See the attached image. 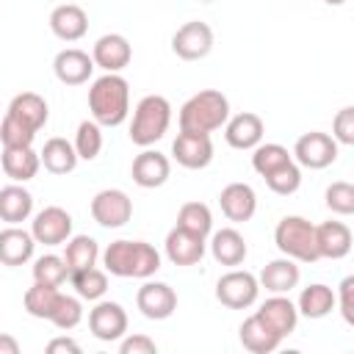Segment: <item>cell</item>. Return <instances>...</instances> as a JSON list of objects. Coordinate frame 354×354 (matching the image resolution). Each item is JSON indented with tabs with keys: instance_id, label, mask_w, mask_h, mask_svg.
Returning a JSON list of instances; mask_svg holds the SVG:
<instances>
[{
	"instance_id": "cell-1",
	"label": "cell",
	"mask_w": 354,
	"mask_h": 354,
	"mask_svg": "<svg viewBox=\"0 0 354 354\" xmlns=\"http://www.w3.org/2000/svg\"><path fill=\"white\" fill-rule=\"evenodd\" d=\"M102 266L111 277L122 279H149L160 268V252L147 241L119 238L105 246Z\"/></svg>"
},
{
	"instance_id": "cell-2",
	"label": "cell",
	"mask_w": 354,
	"mask_h": 354,
	"mask_svg": "<svg viewBox=\"0 0 354 354\" xmlns=\"http://www.w3.org/2000/svg\"><path fill=\"white\" fill-rule=\"evenodd\" d=\"M88 111L100 127H119L130 113V83L119 72H105L88 88Z\"/></svg>"
},
{
	"instance_id": "cell-3",
	"label": "cell",
	"mask_w": 354,
	"mask_h": 354,
	"mask_svg": "<svg viewBox=\"0 0 354 354\" xmlns=\"http://www.w3.org/2000/svg\"><path fill=\"white\" fill-rule=\"evenodd\" d=\"M230 119V100L216 88H202L180 108V133H213Z\"/></svg>"
},
{
	"instance_id": "cell-4",
	"label": "cell",
	"mask_w": 354,
	"mask_h": 354,
	"mask_svg": "<svg viewBox=\"0 0 354 354\" xmlns=\"http://www.w3.org/2000/svg\"><path fill=\"white\" fill-rule=\"evenodd\" d=\"M171 124V105L166 97L160 94H147L138 100L136 111H133V122H130V141L136 147H152L155 141H160L166 136Z\"/></svg>"
},
{
	"instance_id": "cell-5",
	"label": "cell",
	"mask_w": 354,
	"mask_h": 354,
	"mask_svg": "<svg viewBox=\"0 0 354 354\" xmlns=\"http://www.w3.org/2000/svg\"><path fill=\"white\" fill-rule=\"evenodd\" d=\"M274 243L285 257H290L296 263L321 260L318 257V246H315V224H310L304 216L279 218V224L274 230Z\"/></svg>"
},
{
	"instance_id": "cell-6",
	"label": "cell",
	"mask_w": 354,
	"mask_h": 354,
	"mask_svg": "<svg viewBox=\"0 0 354 354\" xmlns=\"http://www.w3.org/2000/svg\"><path fill=\"white\" fill-rule=\"evenodd\" d=\"M257 293H260V282L252 271H241V268H232L227 274L218 277L216 282V299L230 307V310H246L257 301Z\"/></svg>"
},
{
	"instance_id": "cell-7",
	"label": "cell",
	"mask_w": 354,
	"mask_h": 354,
	"mask_svg": "<svg viewBox=\"0 0 354 354\" xmlns=\"http://www.w3.org/2000/svg\"><path fill=\"white\" fill-rule=\"evenodd\" d=\"M293 160L304 169H315V171L326 169L337 160V141L329 133H321V130L304 133L293 144Z\"/></svg>"
},
{
	"instance_id": "cell-8",
	"label": "cell",
	"mask_w": 354,
	"mask_h": 354,
	"mask_svg": "<svg viewBox=\"0 0 354 354\" xmlns=\"http://www.w3.org/2000/svg\"><path fill=\"white\" fill-rule=\"evenodd\" d=\"M91 218L105 227V230H116L124 227L133 216V199L122 191V188H102L94 194L91 199Z\"/></svg>"
},
{
	"instance_id": "cell-9",
	"label": "cell",
	"mask_w": 354,
	"mask_h": 354,
	"mask_svg": "<svg viewBox=\"0 0 354 354\" xmlns=\"http://www.w3.org/2000/svg\"><path fill=\"white\" fill-rule=\"evenodd\" d=\"M213 50V28L202 19L180 25L171 36V53L183 61H199Z\"/></svg>"
},
{
	"instance_id": "cell-10",
	"label": "cell",
	"mask_w": 354,
	"mask_h": 354,
	"mask_svg": "<svg viewBox=\"0 0 354 354\" xmlns=\"http://www.w3.org/2000/svg\"><path fill=\"white\" fill-rule=\"evenodd\" d=\"M30 235L36 243L44 246H61L69 241L72 235V216L58 207V205H47L44 210H39L30 221Z\"/></svg>"
},
{
	"instance_id": "cell-11",
	"label": "cell",
	"mask_w": 354,
	"mask_h": 354,
	"mask_svg": "<svg viewBox=\"0 0 354 354\" xmlns=\"http://www.w3.org/2000/svg\"><path fill=\"white\" fill-rule=\"evenodd\" d=\"M88 329L102 343H113V340L124 337L127 335V313H124V307L119 301L97 299V304L88 310Z\"/></svg>"
},
{
	"instance_id": "cell-12",
	"label": "cell",
	"mask_w": 354,
	"mask_h": 354,
	"mask_svg": "<svg viewBox=\"0 0 354 354\" xmlns=\"http://www.w3.org/2000/svg\"><path fill=\"white\" fill-rule=\"evenodd\" d=\"M136 307L141 310L144 318L149 321H166L169 315H174L177 310V293L171 285L166 282H152L147 279L138 293H136Z\"/></svg>"
},
{
	"instance_id": "cell-13",
	"label": "cell",
	"mask_w": 354,
	"mask_h": 354,
	"mask_svg": "<svg viewBox=\"0 0 354 354\" xmlns=\"http://www.w3.org/2000/svg\"><path fill=\"white\" fill-rule=\"evenodd\" d=\"M171 158L183 169H205L213 160V141L207 133H177L171 141Z\"/></svg>"
},
{
	"instance_id": "cell-14",
	"label": "cell",
	"mask_w": 354,
	"mask_h": 354,
	"mask_svg": "<svg viewBox=\"0 0 354 354\" xmlns=\"http://www.w3.org/2000/svg\"><path fill=\"white\" fill-rule=\"evenodd\" d=\"M169 174H171V160L158 149L144 147V152L133 158L130 177L138 188H160L169 180Z\"/></svg>"
},
{
	"instance_id": "cell-15",
	"label": "cell",
	"mask_w": 354,
	"mask_h": 354,
	"mask_svg": "<svg viewBox=\"0 0 354 354\" xmlns=\"http://www.w3.org/2000/svg\"><path fill=\"white\" fill-rule=\"evenodd\" d=\"M91 61H94V66H100L105 72H122L133 61V47L122 33H105L94 41Z\"/></svg>"
},
{
	"instance_id": "cell-16",
	"label": "cell",
	"mask_w": 354,
	"mask_h": 354,
	"mask_svg": "<svg viewBox=\"0 0 354 354\" xmlns=\"http://www.w3.org/2000/svg\"><path fill=\"white\" fill-rule=\"evenodd\" d=\"M257 315H260V321H263L271 332H277L282 340H285V337L296 329V324H299V310H296V304L288 299V293H271V299H266V301L260 304Z\"/></svg>"
},
{
	"instance_id": "cell-17",
	"label": "cell",
	"mask_w": 354,
	"mask_h": 354,
	"mask_svg": "<svg viewBox=\"0 0 354 354\" xmlns=\"http://www.w3.org/2000/svg\"><path fill=\"white\" fill-rule=\"evenodd\" d=\"M53 72L64 86H83L94 72V61L86 50L66 47L53 58Z\"/></svg>"
},
{
	"instance_id": "cell-18",
	"label": "cell",
	"mask_w": 354,
	"mask_h": 354,
	"mask_svg": "<svg viewBox=\"0 0 354 354\" xmlns=\"http://www.w3.org/2000/svg\"><path fill=\"white\" fill-rule=\"evenodd\" d=\"M6 116H11L14 122H19L22 127H28L30 133H39L47 119H50V108H47V100L36 91H22L17 94L11 102H8V111Z\"/></svg>"
},
{
	"instance_id": "cell-19",
	"label": "cell",
	"mask_w": 354,
	"mask_h": 354,
	"mask_svg": "<svg viewBox=\"0 0 354 354\" xmlns=\"http://www.w3.org/2000/svg\"><path fill=\"white\" fill-rule=\"evenodd\" d=\"M263 133H266V124L252 111L235 113L224 122V138L232 149H254L263 141Z\"/></svg>"
},
{
	"instance_id": "cell-20",
	"label": "cell",
	"mask_w": 354,
	"mask_h": 354,
	"mask_svg": "<svg viewBox=\"0 0 354 354\" xmlns=\"http://www.w3.org/2000/svg\"><path fill=\"white\" fill-rule=\"evenodd\" d=\"M218 205H221V213L230 221L241 224V221H249L254 216V210H257V194H254V188L249 183H230V185L221 188Z\"/></svg>"
},
{
	"instance_id": "cell-21",
	"label": "cell",
	"mask_w": 354,
	"mask_h": 354,
	"mask_svg": "<svg viewBox=\"0 0 354 354\" xmlns=\"http://www.w3.org/2000/svg\"><path fill=\"white\" fill-rule=\"evenodd\" d=\"M163 246H166V257L174 266H196L205 257V238H199L188 230H180V227L169 230Z\"/></svg>"
},
{
	"instance_id": "cell-22",
	"label": "cell",
	"mask_w": 354,
	"mask_h": 354,
	"mask_svg": "<svg viewBox=\"0 0 354 354\" xmlns=\"http://www.w3.org/2000/svg\"><path fill=\"white\" fill-rule=\"evenodd\" d=\"M50 30L61 39V41H77L86 36L88 30V17L80 6L75 3H61L50 11Z\"/></svg>"
},
{
	"instance_id": "cell-23",
	"label": "cell",
	"mask_w": 354,
	"mask_h": 354,
	"mask_svg": "<svg viewBox=\"0 0 354 354\" xmlns=\"http://www.w3.org/2000/svg\"><path fill=\"white\" fill-rule=\"evenodd\" d=\"M315 246L318 257L343 260L351 252V230L343 221H324L315 227Z\"/></svg>"
},
{
	"instance_id": "cell-24",
	"label": "cell",
	"mask_w": 354,
	"mask_h": 354,
	"mask_svg": "<svg viewBox=\"0 0 354 354\" xmlns=\"http://www.w3.org/2000/svg\"><path fill=\"white\" fill-rule=\"evenodd\" d=\"M299 279H301V271H299L296 260H290L285 254L271 260V263H266L260 277H257L260 288H266L268 293H290L299 285Z\"/></svg>"
},
{
	"instance_id": "cell-25",
	"label": "cell",
	"mask_w": 354,
	"mask_h": 354,
	"mask_svg": "<svg viewBox=\"0 0 354 354\" xmlns=\"http://www.w3.org/2000/svg\"><path fill=\"white\" fill-rule=\"evenodd\" d=\"M33 249H36V241L28 230H19L17 224L0 230V263L3 266H25L30 257H33Z\"/></svg>"
},
{
	"instance_id": "cell-26",
	"label": "cell",
	"mask_w": 354,
	"mask_h": 354,
	"mask_svg": "<svg viewBox=\"0 0 354 354\" xmlns=\"http://www.w3.org/2000/svg\"><path fill=\"white\" fill-rule=\"evenodd\" d=\"M210 254H213L216 263L235 268V266H241L246 260L249 249H246L243 235L235 227H221V230H216L210 235Z\"/></svg>"
},
{
	"instance_id": "cell-27",
	"label": "cell",
	"mask_w": 354,
	"mask_h": 354,
	"mask_svg": "<svg viewBox=\"0 0 354 354\" xmlns=\"http://www.w3.org/2000/svg\"><path fill=\"white\" fill-rule=\"evenodd\" d=\"M0 166H3L6 177H11L14 183H28L39 174L41 160L33 147H3Z\"/></svg>"
},
{
	"instance_id": "cell-28",
	"label": "cell",
	"mask_w": 354,
	"mask_h": 354,
	"mask_svg": "<svg viewBox=\"0 0 354 354\" xmlns=\"http://www.w3.org/2000/svg\"><path fill=\"white\" fill-rule=\"evenodd\" d=\"M238 337H241V346H243L246 351H252V354H271V351H277L279 343H282V337H279L277 332H271V329L260 321L257 313H252V315L241 324Z\"/></svg>"
},
{
	"instance_id": "cell-29",
	"label": "cell",
	"mask_w": 354,
	"mask_h": 354,
	"mask_svg": "<svg viewBox=\"0 0 354 354\" xmlns=\"http://www.w3.org/2000/svg\"><path fill=\"white\" fill-rule=\"evenodd\" d=\"M39 160H41V166L50 174H69V171H75V166H77L80 158H77L72 141L55 136V138H47L44 141V147L39 152Z\"/></svg>"
},
{
	"instance_id": "cell-30",
	"label": "cell",
	"mask_w": 354,
	"mask_h": 354,
	"mask_svg": "<svg viewBox=\"0 0 354 354\" xmlns=\"http://www.w3.org/2000/svg\"><path fill=\"white\" fill-rule=\"evenodd\" d=\"M33 213V196L19 183H11L0 188V218L6 224H22Z\"/></svg>"
},
{
	"instance_id": "cell-31",
	"label": "cell",
	"mask_w": 354,
	"mask_h": 354,
	"mask_svg": "<svg viewBox=\"0 0 354 354\" xmlns=\"http://www.w3.org/2000/svg\"><path fill=\"white\" fill-rule=\"evenodd\" d=\"M296 310H299V315L313 318V321L326 318L335 310V293H332V288L324 285V282H313V285L301 288L299 301H296Z\"/></svg>"
},
{
	"instance_id": "cell-32",
	"label": "cell",
	"mask_w": 354,
	"mask_h": 354,
	"mask_svg": "<svg viewBox=\"0 0 354 354\" xmlns=\"http://www.w3.org/2000/svg\"><path fill=\"white\" fill-rule=\"evenodd\" d=\"M64 263L72 271H80V268H88V266H97L100 260V246L91 235H69V241L64 243Z\"/></svg>"
},
{
	"instance_id": "cell-33",
	"label": "cell",
	"mask_w": 354,
	"mask_h": 354,
	"mask_svg": "<svg viewBox=\"0 0 354 354\" xmlns=\"http://www.w3.org/2000/svg\"><path fill=\"white\" fill-rule=\"evenodd\" d=\"M69 282L75 288V293L86 301H97L105 296L108 290V271L97 268V266H88V268H80V271H72L69 274Z\"/></svg>"
},
{
	"instance_id": "cell-34",
	"label": "cell",
	"mask_w": 354,
	"mask_h": 354,
	"mask_svg": "<svg viewBox=\"0 0 354 354\" xmlns=\"http://www.w3.org/2000/svg\"><path fill=\"white\" fill-rule=\"evenodd\" d=\"M180 230H188L199 238L207 241V235L213 232V213L205 202H185L180 210H177V224Z\"/></svg>"
},
{
	"instance_id": "cell-35",
	"label": "cell",
	"mask_w": 354,
	"mask_h": 354,
	"mask_svg": "<svg viewBox=\"0 0 354 354\" xmlns=\"http://www.w3.org/2000/svg\"><path fill=\"white\" fill-rule=\"evenodd\" d=\"M58 299H61V290H58V288H50V285H39V282H33V288H28V290H25L22 304H25V313H28V315L50 321V315H53V310H55Z\"/></svg>"
},
{
	"instance_id": "cell-36",
	"label": "cell",
	"mask_w": 354,
	"mask_h": 354,
	"mask_svg": "<svg viewBox=\"0 0 354 354\" xmlns=\"http://www.w3.org/2000/svg\"><path fill=\"white\" fill-rule=\"evenodd\" d=\"M293 160V155L282 147V144H257L254 149H252V169L260 174V177H266V174H271L274 169H279V166H285V163H290Z\"/></svg>"
},
{
	"instance_id": "cell-37",
	"label": "cell",
	"mask_w": 354,
	"mask_h": 354,
	"mask_svg": "<svg viewBox=\"0 0 354 354\" xmlns=\"http://www.w3.org/2000/svg\"><path fill=\"white\" fill-rule=\"evenodd\" d=\"M69 279V268L64 263V257L58 254H41L33 260V282L39 285H50V288H61Z\"/></svg>"
},
{
	"instance_id": "cell-38",
	"label": "cell",
	"mask_w": 354,
	"mask_h": 354,
	"mask_svg": "<svg viewBox=\"0 0 354 354\" xmlns=\"http://www.w3.org/2000/svg\"><path fill=\"white\" fill-rule=\"evenodd\" d=\"M72 147H75V152H77L80 160H94L102 152V127L94 119L80 122Z\"/></svg>"
},
{
	"instance_id": "cell-39",
	"label": "cell",
	"mask_w": 354,
	"mask_h": 354,
	"mask_svg": "<svg viewBox=\"0 0 354 354\" xmlns=\"http://www.w3.org/2000/svg\"><path fill=\"white\" fill-rule=\"evenodd\" d=\"M263 180H266V185H268L274 194H279V196H290V194H296L299 185H301V169H299L296 160H290V163L274 169L271 174H266Z\"/></svg>"
},
{
	"instance_id": "cell-40",
	"label": "cell",
	"mask_w": 354,
	"mask_h": 354,
	"mask_svg": "<svg viewBox=\"0 0 354 354\" xmlns=\"http://www.w3.org/2000/svg\"><path fill=\"white\" fill-rule=\"evenodd\" d=\"M80 321H83L80 296H66V293H61V299H58V304H55V310H53V315H50V324L58 326V329H64V332H69V329H75Z\"/></svg>"
},
{
	"instance_id": "cell-41",
	"label": "cell",
	"mask_w": 354,
	"mask_h": 354,
	"mask_svg": "<svg viewBox=\"0 0 354 354\" xmlns=\"http://www.w3.org/2000/svg\"><path fill=\"white\" fill-rule=\"evenodd\" d=\"M324 202H326V207H329L332 213H337V216H351V213H354V185L346 183V180L332 183V185L326 188V194H324Z\"/></svg>"
},
{
	"instance_id": "cell-42",
	"label": "cell",
	"mask_w": 354,
	"mask_h": 354,
	"mask_svg": "<svg viewBox=\"0 0 354 354\" xmlns=\"http://www.w3.org/2000/svg\"><path fill=\"white\" fill-rule=\"evenodd\" d=\"M33 138H36V133L22 127L11 116H3V122H0V144L3 147H33Z\"/></svg>"
},
{
	"instance_id": "cell-43",
	"label": "cell",
	"mask_w": 354,
	"mask_h": 354,
	"mask_svg": "<svg viewBox=\"0 0 354 354\" xmlns=\"http://www.w3.org/2000/svg\"><path fill=\"white\" fill-rule=\"evenodd\" d=\"M332 138L337 144H343V147L354 144V108L351 105H346V108H340L335 113V119H332Z\"/></svg>"
},
{
	"instance_id": "cell-44",
	"label": "cell",
	"mask_w": 354,
	"mask_h": 354,
	"mask_svg": "<svg viewBox=\"0 0 354 354\" xmlns=\"http://www.w3.org/2000/svg\"><path fill=\"white\" fill-rule=\"evenodd\" d=\"M335 307H340V315H343V321L351 326V324H354V277H346V279L337 285Z\"/></svg>"
},
{
	"instance_id": "cell-45",
	"label": "cell",
	"mask_w": 354,
	"mask_h": 354,
	"mask_svg": "<svg viewBox=\"0 0 354 354\" xmlns=\"http://www.w3.org/2000/svg\"><path fill=\"white\" fill-rule=\"evenodd\" d=\"M119 351L122 354H155L158 346L147 335H124V337H119Z\"/></svg>"
},
{
	"instance_id": "cell-46",
	"label": "cell",
	"mask_w": 354,
	"mask_h": 354,
	"mask_svg": "<svg viewBox=\"0 0 354 354\" xmlns=\"http://www.w3.org/2000/svg\"><path fill=\"white\" fill-rule=\"evenodd\" d=\"M47 351H50V354H58V351L80 354V343H75L72 337H53V340L47 343Z\"/></svg>"
},
{
	"instance_id": "cell-47",
	"label": "cell",
	"mask_w": 354,
	"mask_h": 354,
	"mask_svg": "<svg viewBox=\"0 0 354 354\" xmlns=\"http://www.w3.org/2000/svg\"><path fill=\"white\" fill-rule=\"evenodd\" d=\"M0 354H19V343H17V337L0 332Z\"/></svg>"
},
{
	"instance_id": "cell-48",
	"label": "cell",
	"mask_w": 354,
	"mask_h": 354,
	"mask_svg": "<svg viewBox=\"0 0 354 354\" xmlns=\"http://www.w3.org/2000/svg\"><path fill=\"white\" fill-rule=\"evenodd\" d=\"M324 3H326V6H343L346 0H324Z\"/></svg>"
},
{
	"instance_id": "cell-49",
	"label": "cell",
	"mask_w": 354,
	"mask_h": 354,
	"mask_svg": "<svg viewBox=\"0 0 354 354\" xmlns=\"http://www.w3.org/2000/svg\"><path fill=\"white\" fill-rule=\"evenodd\" d=\"M202 3H213V0H202Z\"/></svg>"
}]
</instances>
